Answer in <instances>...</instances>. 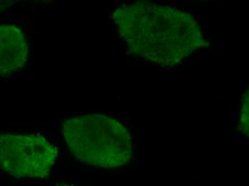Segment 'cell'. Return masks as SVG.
Returning <instances> with one entry per match:
<instances>
[{"mask_svg": "<svg viewBox=\"0 0 249 186\" xmlns=\"http://www.w3.org/2000/svg\"><path fill=\"white\" fill-rule=\"evenodd\" d=\"M1 74L10 75L27 64L29 45L25 34L14 25L1 27Z\"/></svg>", "mask_w": 249, "mask_h": 186, "instance_id": "3", "label": "cell"}, {"mask_svg": "<svg viewBox=\"0 0 249 186\" xmlns=\"http://www.w3.org/2000/svg\"><path fill=\"white\" fill-rule=\"evenodd\" d=\"M62 135L76 159L96 168L117 167L129 152L127 136L122 125L111 118L90 113L64 121Z\"/></svg>", "mask_w": 249, "mask_h": 186, "instance_id": "1", "label": "cell"}, {"mask_svg": "<svg viewBox=\"0 0 249 186\" xmlns=\"http://www.w3.org/2000/svg\"><path fill=\"white\" fill-rule=\"evenodd\" d=\"M59 155L57 147L37 133H2L0 165L16 178H47Z\"/></svg>", "mask_w": 249, "mask_h": 186, "instance_id": "2", "label": "cell"}]
</instances>
